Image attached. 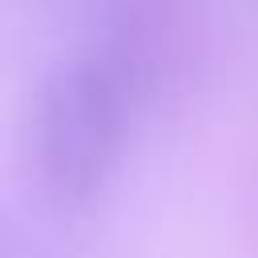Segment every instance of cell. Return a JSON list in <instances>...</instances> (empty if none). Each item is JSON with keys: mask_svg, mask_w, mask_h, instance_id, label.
I'll list each match as a JSON object with an SVG mask.
<instances>
[{"mask_svg": "<svg viewBox=\"0 0 258 258\" xmlns=\"http://www.w3.org/2000/svg\"><path fill=\"white\" fill-rule=\"evenodd\" d=\"M137 85L97 52L64 60L40 89L32 121L36 177L48 202L85 206L117 169Z\"/></svg>", "mask_w": 258, "mask_h": 258, "instance_id": "obj_1", "label": "cell"}]
</instances>
